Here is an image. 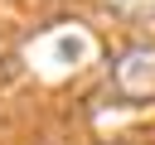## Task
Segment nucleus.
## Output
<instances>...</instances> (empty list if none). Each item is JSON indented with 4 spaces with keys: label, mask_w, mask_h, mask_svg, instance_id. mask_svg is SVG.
<instances>
[{
    "label": "nucleus",
    "mask_w": 155,
    "mask_h": 145,
    "mask_svg": "<svg viewBox=\"0 0 155 145\" xmlns=\"http://www.w3.org/2000/svg\"><path fill=\"white\" fill-rule=\"evenodd\" d=\"M107 10H116L131 24H155V0H107Z\"/></svg>",
    "instance_id": "obj_2"
},
{
    "label": "nucleus",
    "mask_w": 155,
    "mask_h": 145,
    "mask_svg": "<svg viewBox=\"0 0 155 145\" xmlns=\"http://www.w3.org/2000/svg\"><path fill=\"white\" fill-rule=\"evenodd\" d=\"M111 92L121 102H150L155 97V44H131L111 63Z\"/></svg>",
    "instance_id": "obj_1"
}]
</instances>
